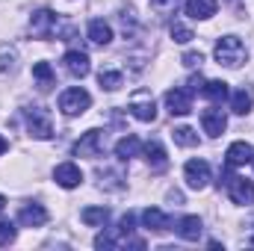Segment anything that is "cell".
<instances>
[{
	"label": "cell",
	"instance_id": "4fadbf2b",
	"mask_svg": "<svg viewBox=\"0 0 254 251\" xmlns=\"http://www.w3.org/2000/svg\"><path fill=\"white\" fill-rule=\"evenodd\" d=\"M65 63V71L71 74V77H77V80H83L89 71H92V65H89V57L83 54V51H68L63 57Z\"/></svg>",
	"mask_w": 254,
	"mask_h": 251
},
{
	"label": "cell",
	"instance_id": "5b68a950",
	"mask_svg": "<svg viewBox=\"0 0 254 251\" xmlns=\"http://www.w3.org/2000/svg\"><path fill=\"white\" fill-rule=\"evenodd\" d=\"M101 148H104V133L101 130H86L74 142V157H101Z\"/></svg>",
	"mask_w": 254,
	"mask_h": 251
},
{
	"label": "cell",
	"instance_id": "836d02e7",
	"mask_svg": "<svg viewBox=\"0 0 254 251\" xmlns=\"http://www.w3.org/2000/svg\"><path fill=\"white\" fill-rule=\"evenodd\" d=\"M252 243H254V240H252Z\"/></svg>",
	"mask_w": 254,
	"mask_h": 251
},
{
	"label": "cell",
	"instance_id": "9a60e30c",
	"mask_svg": "<svg viewBox=\"0 0 254 251\" xmlns=\"http://www.w3.org/2000/svg\"><path fill=\"white\" fill-rule=\"evenodd\" d=\"M142 222H145V228L154 231V234H166V231L172 228V219H169L163 210H157V207H148V210L142 213Z\"/></svg>",
	"mask_w": 254,
	"mask_h": 251
},
{
	"label": "cell",
	"instance_id": "30bf717a",
	"mask_svg": "<svg viewBox=\"0 0 254 251\" xmlns=\"http://www.w3.org/2000/svg\"><path fill=\"white\" fill-rule=\"evenodd\" d=\"M201 127H204L207 136H222L225 127H228V116H225L219 107H210V110L201 113Z\"/></svg>",
	"mask_w": 254,
	"mask_h": 251
},
{
	"label": "cell",
	"instance_id": "7c38bea8",
	"mask_svg": "<svg viewBox=\"0 0 254 251\" xmlns=\"http://www.w3.org/2000/svg\"><path fill=\"white\" fill-rule=\"evenodd\" d=\"M54 178H57V184L63 189H74L83 184V172H80V166H74V163H60L57 169H54Z\"/></svg>",
	"mask_w": 254,
	"mask_h": 251
},
{
	"label": "cell",
	"instance_id": "484cf974",
	"mask_svg": "<svg viewBox=\"0 0 254 251\" xmlns=\"http://www.w3.org/2000/svg\"><path fill=\"white\" fill-rule=\"evenodd\" d=\"M98 83H101V89L116 92V89L125 83V77H122V71H101V74H98Z\"/></svg>",
	"mask_w": 254,
	"mask_h": 251
},
{
	"label": "cell",
	"instance_id": "ac0fdd59",
	"mask_svg": "<svg viewBox=\"0 0 254 251\" xmlns=\"http://www.w3.org/2000/svg\"><path fill=\"white\" fill-rule=\"evenodd\" d=\"M187 15L195 21H207L216 15V0H187Z\"/></svg>",
	"mask_w": 254,
	"mask_h": 251
},
{
	"label": "cell",
	"instance_id": "3957f363",
	"mask_svg": "<svg viewBox=\"0 0 254 251\" xmlns=\"http://www.w3.org/2000/svg\"><path fill=\"white\" fill-rule=\"evenodd\" d=\"M130 116L133 119H139V122H154L157 119V104H154V98H151V92L148 89H139V92H133V98H130Z\"/></svg>",
	"mask_w": 254,
	"mask_h": 251
},
{
	"label": "cell",
	"instance_id": "8992f818",
	"mask_svg": "<svg viewBox=\"0 0 254 251\" xmlns=\"http://www.w3.org/2000/svg\"><path fill=\"white\" fill-rule=\"evenodd\" d=\"M184 178L190 189H204L210 184V163L207 160H190L184 166Z\"/></svg>",
	"mask_w": 254,
	"mask_h": 251
},
{
	"label": "cell",
	"instance_id": "6da1fadb",
	"mask_svg": "<svg viewBox=\"0 0 254 251\" xmlns=\"http://www.w3.org/2000/svg\"><path fill=\"white\" fill-rule=\"evenodd\" d=\"M216 63L225 65V68H240V65L249 60V51H246V45L237 39V36H222L219 42H216Z\"/></svg>",
	"mask_w": 254,
	"mask_h": 251
},
{
	"label": "cell",
	"instance_id": "d6986e66",
	"mask_svg": "<svg viewBox=\"0 0 254 251\" xmlns=\"http://www.w3.org/2000/svg\"><path fill=\"white\" fill-rule=\"evenodd\" d=\"M139 151H142V142H139V136H125V139H119L116 142V157L119 160H133V157H139Z\"/></svg>",
	"mask_w": 254,
	"mask_h": 251
},
{
	"label": "cell",
	"instance_id": "52a82bcc",
	"mask_svg": "<svg viewBox=\"0 0 254 251\" xmlns=\"http://www.w3.org/2000/svg\"><path fill=\"white\" fill-rule=\"evenodd\" d=\"M225 184H228V195H231L234 204H243V207L254 204V184L252 181H246V178H225Z\"/></svg>",
	"mask_w": 254,
	"mask_h": 251
},
{
	"label": "cell",
	"instance_id": "f1b7e54d",
	"mask_svg": "<svg viewBox=\"0 0 254 251\" xmlns=\"http://www.w3.org/2000/svg\"><path fill=\"white\" fill-rule=\"evenodd\" d=\"M18 237V228L12 222H0V246H12Z\"/></svg>",
	"mask_w": 254,
	"mask_h": 251
},
{
	"label": "cell",
	"instance_id": "9c48e42d",
	"mask_svg": "<svg viewBox=\"0 0 254 251\" xmlns=\"http://www.w3.org/2000/svg\"><path fill=\"white\" fill-rule=\"evenodd\" d=\"M54 27H57V15H54L51 9H39V12L30 18V33H33L36 39H48V36L54 33Z\"/></svg>",
	"mask_w": 254,
	"mask_h": 251
},
{
	"label": "cell",
	"instance_id": "4dcf8cb0",
	"mask_svg": "<svg viewBox=\"0 0 254 251\" xmlns=\"http://www.w3.org/2000/svg\"><path fill=\"white\" fill-rule=\"evenodd\" d=\"M181 63L187 65V68H198V65L204 63V57H201V54H195V51H190V54H184V60H181Z\"/></svg>",
	"mask_w": 254,
	"mask_h": 251
},
{
	"label": "cell",
	"instance_id": "44dd1931",
	"mask_svg": "<svg viewBox=\"0 0 254 251\" xmlns=\"http://www.w3.org/2000/svg\"><path fill=\"white\" fill-rule=\"evenodd\" d=\"M201 95H204L207 101H213V104H222V101L228 98V83H225V80H204Z\"/></svg>",
	"mask_w": 254,
	"mask_h": 251
},
{
	"label": "cell",
	"instance_id": "ffe728a7",
	"mask_svg": "<svg viewBox=\"0 0 254 251\" xmlns=\"http://www.w3.org/2000/svg\"><path fill=\"white\" fill-rule=\"evenodd\" d=\"M178 234H181V240H187V243H198V237H201V219H198V216H184V219L178 222Z\"/></svg>",
	"mask_w": 254,
	"mask_h": 251
},
{
	"label": "cell",
	"instance_id": "83f0119b",
	"mask_svg": "<svg viewBox=\"0 0 254 251\" xmlns=\"http://www.w3.org/2000/svg\"><path fill=\"white\" fill-rule=\"evenodd\" d=\"M119 237H122V231H119ZM119 237L116 234H98L95 237V249H116V246H122Z\"/></svg>",
	"mask_w": 254,
	"mask_h": 251
},
{
	"label": "cell",
	"instance_id": "f546056e",
	"mask_svg": "<svg viewBox=\"0 0 254 251\" xmlns=\"http://www.w3.org/2000/svg\"><path fill=\"white\" fill-rule=\"evenodd\" d=\"M151 9L157 15H172L178 9V0H151Z\"/></svg>",
	"mask_w": 254,
	"mask_h": 251
},
{
	"label": "cell",
	"instance_id": "277c9868",
	"mask_svg": "<svg viewBox=\"0 0 254 251\" xmlns=\"http://www.w3.org/2000/svg\"><path fill=\"white\" fill-rule=\"evenodd\" d=\"M27 130H30V136H36V139H51V136H54L51 116H48L42 107H30V110H27Z\"/></svg>",
	"mask_w": 254,
	"mask_h": 251
},
{
	"label": "cell",
	"instance_id": "2e32d148",
	"mask_svg": "<svg viewBox=\"0 0 254 251\" xmlns=\"http://www.w3.org/2000/svg\"><path fill=\"white\" fill-rule=\"evenodd\" d=\"M89 42H92V45H98V48H107V45L113 42V27H110L107 21L95 18V21L89 24Z\"/></svg>",
	"mask_w": 254,
	"mask_h": 251
},
{
	"label": "cell",
	"instance_id": "e575fe53",
	"mask_svg": "<svg viewBox=\"0 0 254 251\" xmlns=\"http://www.w3.org/2000/svg\"><path fill=\"white\" fill-rule=\"evenodd\" d=\"M252 163H254V160H252Z\"/></svg>",
	"mask_w": 254,
	"mask_h": 251
},
{
	"label": "cell",
	"instance_id": "5bb4252c",
	"mask_svg": "<svg viewBox=\"0 0 254 251\" xmlns=\"http://www.w3.org/2000/svg\"><path fill=\"white\" fill-rule=\"evenodd\" d=\"M18 222H21L24 228H42V225L48 222V210H45L42 204H27V207H21Z\"/></svg>",
	"mask_w": 254,
	"mask_h": 251
},
{
	"label": "cell",
	"instance_id": "8fae6325",
	"mask_svg": "<svg viewBox=\"0 0 254 251\" xmlns=\"http://www.w3.org/2000/svg\"><path fill=\"white\" fill-rule=\"evenodd\" d=\"M254 160V148L249 142H234L225 154V166L228 169H240V166H249Z\"/></svg>",
	"mask_w": 254,
	"mask_h": 251
},
{
	"label": "cell",
	"instance_id": "d6a6232c",
	"mask_svg": "<svg viewBox=\"0 0 254 251\" xmlns=\"http://www.w3.org/2000/svg\"><path fill=\"white\" fill-rule=\"evenodd\" d=\"M3 207H6V198H3V195H0V213H3Z\"/></svg>",
	"mask_w": 254,
	"mask_h": 251
},
{
	"label": "cell",
	"instance_id": "e0dca14e",
	"mask_svg": "<svg viewBox=\"0 0 254 251\" xmlns=\"http://www.w3.org/2000/svg\"><path fill=\"white\" fill-rule=\"evenodd\" d=\"M145 148V160H148V166H151V172H163L166 166H169V157H166V148L160 145V142H148V145H142Z\"/></svg>",
	"mask_w": 254,
	"mask_h": 251
},
{
	"label": "cell",
	"instance_id": "ba28073f",
	"mask_svg": "<svg viewBox=\"0 0 254 251\" xmlns=\"http://www.w3.org/2000/svg\"><path fill=\"white\" fill-rule=\"evenodd\" d=\"M166 107L172 116H190L192 113V92L190 89H169L166 92Z\"/></svg>",
	"mask_w": 254,
	"mask_h": 251
},
{
	"label": "cell",
	"instance_id": "4316f807",
	"mask_svg": "<svg viewBox=\"0 0 254 251\" xmlns=\"http://www.w3.org/2000/svg\"><path fill=\"white\" fill-rule=\"evenodd\" d=\"M172 39H175L178 45H190V42L195 39V36H192V30L187 27V24H181V21H175V24H172Z\"/></svg>",
	"mask_w": 254,
	"mask_h": 251
},
{
	"label": "cell",
	"instance_id": "7a4b0ae2",
	"mask_svg": "<svg viewBox=\"0 0 254 251\" xmlns=\"http://www.w3.org/2000/svg\"><path fill=\"white\" fill-rule=\"evenodd\" d=\"M89 107H92V95H89L86 89H80V86L65 89L63 95H60V110H63V116H68V119L83 116Z\"/></svg>",
	"mask_w": 254,
	"mask_h": 251
},
{
	"label": "cell",
	"instance_id": "1f68e13d",
	"mask_svg": "<svg viewBox=\"0 0 254 251\" xmlns=\"http://www.w3.org/2000/svg\"><path fill=\"white\" fill-rule=\"evenodd\" d=\"M6 148H9V142H6V139H3V136H0V154H3V151H6Z\"/></svg>",
	"mask_w": 254,
	"mask_h": 251
},
{
	"label": "cell",
	"instance_id": "7402d4cb",
	"mask_svg": "<svg viewBox=\"0 0 254 251\" xmlns=\"http://www.w3.org/2000/svg\"><path fill=\"white\" fill-rule=\"evenodd\" d=\"M33 77L39 80V89H42V92H48V89L57 83V74H54V68H51L48 63H36L33 65Z\"/></svg>",
	"mask_w": 254,
	"mask_h": 251
},
{
	"label": "cell",
	"instance_id": "d4e9b609",
	"mask_svg": "<svg viewBox=\"0 0 254 251\" xmlns=\"http://www.w3.org/2000/svg\"><path fill=\"white\" fill-rule=\"evenodd\" d=\"M172 139H175L178 145H184V148H195V145H198V133H195L192 127H175V130H172Z\"/></svg>",
	"mask_w": 254,
	"mask_h": 251
},
{
	"label": "cell",
	"instance_id": "603a6c76",
	"mask_svg": "<svg viewBox=\"0 0 254 251\" xmlns=\"http://www.w3.org/2000/svg\"><path fill=\"white\" fill-rule=\"evenodd\" d=\"M252 104H254V98H252L249 89H237V92L231 95V110H234L237 116H246V113L252 110Z\"/></svg>",
	"mask_w": 254,
	"mask_h": 251
},
{
	"label": "cell",
	"instance_id": "cb8c5ba5",
	"mask_svg": "<svg viewBox=\"0 0 254 251\" xmlns=\"http://www.w3.org/2000/svg\"><path fill=\"white\" fill-rule=\"evenodd\" d=\"M80 219H83V225L98 228V225H104V222L110 219V210H107V207H86V210L80 213Z\"/></svg>",
	"mask_w": 254,
	"mask_h": 251
}]
</instances>
